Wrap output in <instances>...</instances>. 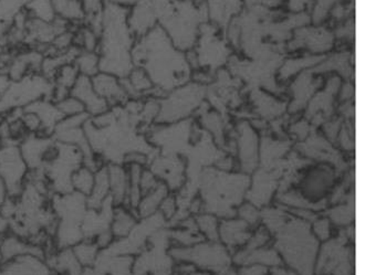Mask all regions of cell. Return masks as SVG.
<instances>
[{
	"instance_id": "6da1fadb",
	"label": "cell",
	"mask_w": 365,
	"mask_h": 275,
	"mask_svg": "<svg viewBox=\"0 0 365 275\" xmlns=\"http://www.w3.org/2000/svg\"><path fill=\"white\" fill-rule=\"evenodd\" d=\"M50 204L57 218V227L53 234L57 250L73 248L84 240L82 224L87 214V197L76 192L63 194H52Z\"/></svg>"
},
{
	"instance_id": "7a4b0ae2",
	"label": "cell",
	"mask_w": 365,
	"mask_h": 275,
	"mask_svg": "<svg viewBox=\"0 0 365 275\" xmlns=\"http://www.w3.org/2000/svg\"><path fill=\"white\" fill-rule=\"evenodd\" d=\"M292 224L284 228V234L279 236L277 247L290 268L297 269L302 275H312L317 253L316 238L310 234L306 222Z\"/></svg>"
},
{
	"instance_id": "3957f363",
	"label": "cell",
	"mask_w": 365,
	"mask_h": 275,
	"mask_svg": "<svg viewBox=\"0 0 365 275\" xmlns=\"http://www.w3.org/2000/svg\"><path fill=\"white\" fill-rule=\"evenodd\" d=\"M53 82L40 73L30 74L18 81H10L0 95V115L18 108H27L41 98H51Z\"/></svg>"
},
{
	"instance_id": "277c9868",
	"label": "cell",
	"mask_w": 365,
	"mask_h": 275,
	"mask_svg": "<svg viewBox=\"0 0 365 275\" xmlns=\"http://www.w3.org/2000/svg\"><path fill=\"white\" fill-rule=\"evenodd\" d=\"M82 165L83 156L79 148L58 142L57 156L42 168L51 194H63L72 192V175Z\"/></svg>"
},
{
	"instance_id": "5b68a950",
	"label": "cell",
	"mask_w": 365,
	"mask_h": 275,
	"mask_svg": "<svg viewBox=\"0 0 365 275\" xmlns=\"http://www.w3.org/2000/svg\"><path fill=\"white\" fill-rule=\"evenodd\" d=\"M29 168L20 152L19 142L8 140L0 145V177L7 186L10 198H17L23 192Z\"/></svg>"
},
{
	"instance_id": "8992f818",
	"label": "cell",
	"mask_w": 365,
	"mask_h": 275,
	"mask_svg": "<svg viewBox=\"0 0 365 275\" xmlns=\"http://www.w3.org/2000/svg\"><path fill=\"white\" fill-rule=\"evenodd\" d=\"M55 140L52 136L27 134L20 140L19 148L29 170H41L46 154Z\"/></svg>"
},
{
	"instance_id": "52a82bcc",
	"label": "cell",
	"mask_w": 365,
	"mask_h": 275,
	"mask_svg": "<svg viewBox=\"0 0 365 275\" xmlns=\"http://www.w3.org/2000/svg\"><path fill=\"white\" fill-rule=\"evenodd\" d=\"M70 95L78 98L83 104L86 113L90 118L106 113L111 108L108 102L96 93L93 85H92L91 78H88V76H80L78 78L77 82L70 92Z\"/></svg>"
},
{
	"instance_id": "ba28073f",
	"label": "cell",
	"mask_w": 365,
	"mask_h": 275,
	"mask_svg": "<svg viewBox=\"0 0 365 275\" xmlns=\"http://www.w3.org/2000/svg\"><path fill=\"white\" fill-rule=\"evenodd\" d=\"M46 259L41 256H18L13 260L4 262L0 266V275H53Z\"/></svg>"
},
{
	"instance_id": "9c48e42d",
	"label": "cell",
	"mask_w": 365,
	"mask_h": 275,
	"mask_svg": "<svg viewBox=\"0 0 365 275\" xmlns=\"http://www.w3.org/2000/svg\"><path fill=\"white\" fill-rule=\"evenodd\" d=\"M92 85L96 93L109 104L110 108L120 105L125 100L126 94L121 79L113 74L100 71L91 78Z\"/></svg>"
},
{
	"instance_id": "30bf717a",
	"label": "cell",
	"mask_w": 365,
	"mask_h": 275,
	"mask_svg": "<svg viewBox=\"0 0 365 275\" xmlns=\"http://www.w3.org/2000/svg\"><path fill=\"white\" fill-rule=\"evenodd\" d=\"M27 254L46 259L45 250L36 244H32L26 239L20 238L11 232L0 238V256L3 263Z\"/></svg>"
},
{
	"instance_id": "8fae6325",
	"label": "cell",
	"mask_w": 365,
	"mask_h": 275,
	"mask_svg": "<svg viewBox=\"0 0 365 275\" xmlns=\"http://www.w3.org/2000/svg\"><path fill=\"white\" fill-rule=\"evenodd\" d=\"M334 182V176L328 170H314V172L307 175L302 180V198L306 202L312 200L318 202L320 198L326 196Z\"/></svg>"
},
{
	"instance_id": "7c38bea8",
	"label": "cell",
	"mask_w": 365,
	"mask_h": 275,
	"mask_svg": "<svg viewBox=\"0 0 365 275\" xmlns=\"http://www.w3.org/2000/svg\"><path fill=\"white\" fill-rule=\"evenodd\" d=\"M109 175L110 198L114 206H125L128 194V168L121 164H106Z\"/></svg>"
},
{
	"instance_id": "4fadbf2b",
	"label": "cell",
	"mask_w": 365,
	"mask_h": 275,
	"mask_svg": "<svg viewBox=\"0 0 365 275\" xmlns=\"http://www.w3.org/2000/svg\"><path fill=\"white\" fill-rule=\"evenodd\" d=\"M27 110L37 114L41 120L42 133L40 135L52 136L56 126L63 118L57 104L51 98H41L28 105Z\"/></svg>"
},
{
	"instance_id": "5bb4252c",
	"label": "cell",
	"mask_w": 365,
	"mask_h": 275,
	"mask_svg": "<svg viewBox=\"0 0 365 275\" xmlns=\"http://www.w3.org/2000/svg\"><path fill=\"white\" fill-rule=\"evenodd\" d=\"M190 260L196 261L200 264H204L208 269L224 270L228 266L230 258L226 253V249L220 246H204L202 248L190 251Z\"/></svg>"
},
{
	"instance_id": "9a60e30c",
	"label": "cell",
	"mask_w": 365,
	"mask_h": 275,
	"mask_svg": "<svg viewBox=\"0 0 365 275\" xmlns=\"http://www.w3.org/2000/svg\"><path fill=\"white\" fill-rule=\"evenodd\" d=\"M110 199L109 175L106 164L96 170L94 174V185L91 192L87 197L88 208L99 210Z\"/></svg>"
},
{
	"instance_id": "2e32d148",
	"label": "cell",
	"mask_w": 365,
	"mask_h": 275,
	"mask_svg": "<svg viewBox=\"0 0 365 275\" xmlns=\"http://www.w3.org/2000/svg\"><path fill=\"white\" fill-rule=\"evenodd\" d=\"M138 224L133 210L125 206H114L112 214L111 230L114 240H120L128 237Z\"/></svg>"
},
{
	"instance_id": "e0dca14e",
	"label": "cell",
	"mask_w": 365,
	"mask_h": 275,
	"mask_svg": "<svg viewBox=\"0 0 365 275\" xmlns=\"http://www.w3.org/2000/svg\"><path fill=\"white\" fill-rule=\"evenodd\" d=\"M165 196L166 187L158 184L156 188L141 197L135 208L136 214L142 219L153 216L156 208L160 207L162 202L165 199Z\"/></svg>"
},
{
	"instance_id": "ac0fdd59",
	"label": "cell",
	"mask_w": 365,
	"mask_h": 275,
	"mask_svg": "<svg viewBox=\"0 0 365 275\" xmlns=\"http://www.w3.org/2000/svg\"><path fill=\"white\" fill-rule=\"evenodd\" d=\"M56 16L68 20L71 24H83V7L81 0H51Z\"/></svg>"
},
{
	"instance_id": "d6986e66",
	"label": "cell",
	"mask_w": 365,
	"mask_h": 275,
	"mask_svg": "<svg viewBox=\"0 0 365 275\" xmlns=\"http://www.w3.org/2000/svg\"><path fill=\"white\" fill-rule=\"evenodd\" d=\"M72 249L74 256L77 259L82 269H88L93 266L96 258L99 256L100 249L98 248L93 241L90 239H84L79 244H76Z\"/></svg>"
},
{
	"instance_id": "ffe728a7",
	"label": "cell",
	"mask_w": 365,
	"mask_h": 275,
	"mask_svg": "<svg viewBox=\"0 0 365 275\" xmlns=\"http://www.w3.org/2000/svg\"><path fill=\"white\" fill-rule=\"evenodd\" d=\"M74 66L80 76L92 78L100 72V56L98 52L80 51L74 59Z\"/></svg>"
},
{
	"instance_id": "44dd1931",
	"label": "cell",
	"mask_w": 365,
	"mask_h": 275,
	"mask_svg": "<svg viewBox=\"0 0 365 275\" xmlns=\"http://www.w3.org/2000/svg\"><path fill=\"white\" fill-rule=\"evenodd\" d=\"M24 9L29 17L47 21V23H50L56 17L51 0H26Z\"/></svg>"
},
{
	"instance_id": "7402d4cb",
	"label": "cell",
	"mask_w": 365,
	"mask_h": 275,
	"mask_svg": "<svg viewBox=\"0 0 365 275\" xmlns=\"http://www.w3.org/2000/svg\"><path fill=\"white\" fill-rule=\"evenodd\" d=\"M94 174L96 172L82 165L81 167L78 168L72 175V192H78L84 197L89 196L93 188Z\"/></svg>"
},
{
	"instance_id": "603a6c76",
	"label": "cell",
	"mask_w": 365,
	"mask_h": 275,
	"mask_svg": "<svg viewBox=\"0 0 365 275\" xmlns=\"http://www.w3.org/2000/svg\"><path fill=\"white\" fill-rule=\"evenodd\" d=\"M224 242L227 244H240L245 242V239L248 237L247 234V222H224L220 228Z\"/></svg>"
},
{
	"instance_id": "cb8c5ba5",
	"label": "cell",
	"mask_w": 365,
	"mask_h": 275,
	"mask_svg": "<svg viewBox=\"0 0 365 275\" xmlns=\"http://www.w3.org/2000/svg\"><path fill=\"white\" fill-rule=\"evenodd\" d=\"M56 104H57V108H59L60 113L62 114L63 118L86 113L83 104L72 95L67 96V98L57 102Z\"/></svg>"
},
{
	"instance_id": "d4e9b609",
	"label": "cell",
	"mask_w": 365,
	"mask_h": 275,
	"mask_svg": "<svg viewBox=\"0 0 365 275\" xmlns=\"http://www.w3.org/2000/svg\"><path fill=\"white\" fill-rule=\"evenodd\" d=\"M314 230L319 238L326 240L330 236V234H329L330 232V224H329L327 219H321V220L314 222Z\"/></svg>"
},
{
	"instance_id": "484cf974",
	"label": "cell",
	"mask_w": 365,
	"mask_h": 275,
	"mask_svg": "<svg viewBox=\"0 0 365 275\" xmlns=\"http://www.w3.org/2000/svg\"><path fill=\"white\" fill-rule=\"evenodd\" d=\"M200 224L202 227V231H205V234H208V237L216 236V224L212 217H200Z\"/></svg>"
},
{
	"instance_id": "4316f807",
	"label": "cell",
	"mask_w": 365,
	"mask_h": 275,
	"mask_svg": "<svg viewBox=\"0 0 365 275\" xmlns=\"http://www.w3.org/2000/svg\"><path fill=\"white\" fill-rule=\"evenodd\" d=\"M10 197L8 194L7 186H6L5 182L3 178L0 177V206H3Z\"/></svg>"
},
{
	"instance_id": "83f0119b",
	"label": "cell",
	"mask_w": 365,
	"mask_h": 275,
	"mask_svg": "<svg viewBox=\"0 0 365 275\" xmlns=\"http://www.w3.org/2000/svg\"><path fill=\"white\" fill-rule=\"evenodd\" d=\"M10 80L5 71H0V95L5 92L7 86L9 85Z\"/></svg>"
},
{
	"instance_id": "f1b7e54d",
	"label": "cell",
	"mask_w": 365,
	"mask_h": 275,
	"mask_svg": "<svg viewBox=\"0 0 365 275\" xmlns=\"http://www.w3.org/2000/svg\"><path fill=\"white\" fill-rule=\"evenodd\" d=\"M3 264V261H1V256H0V266Z\"/></svg>"
}]
</instances>
